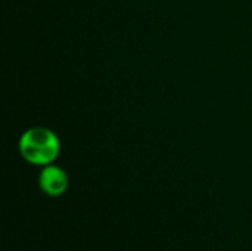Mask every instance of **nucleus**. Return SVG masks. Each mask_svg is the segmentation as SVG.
Returning <instances> with one entry per match:
<instances>
[{"instance_id":"f257e3e1","label":"nucleus","mask_w":252,"mask_h":251,"mask_svg":"<svg viewBox=\"0 0 252 251\" xmlns=\"http://www.w3.org/2000/svg\"><path fill=\"white\" fill-rule=\"evenodd\" d=\"M61 143L58 136L44 127L28 129L19 139V152L31 164L47 166L59 155Z\"/></svg>"},{"instance_id":"f03ea898","label":"nucleus","mask_w":252,"mask_h":251,"mask_svg":"<svg viewBox=\"0 0 252 251\" xmlns=\"http://www.w3.org/2000/svg\"><path fill=\"white\" fill-rule=\"evenodd\" d=\"M38 183L44 194L50 197H59L68 188V176L61 167L47 164L40 173Z\"/></svg>"}]
</instances>
